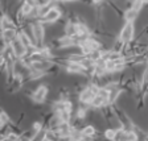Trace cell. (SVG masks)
Returning <instances> with one entry per match:
<instances>
[{"label":"cell","instance_id":"cell-15","mask_svg":"<svg viewBox=\"0 0 148 141\" xmlns=\"http://www.w3.org/2000/svg\"><path fill=\"white\" fill-rule=\"evenodd\" d=\"M85 58H86V55L81 53V54H71V55H69L68 61L70 62V63H81V62H82Z\"/></svg>","mask_w":148,"mask_h":141},{"label":"cell","instance_id":"cell-23","mask_svg":"<svg viewBox=\"0 0 148 141\" xmlns=\"http://www.w3.org/2000/svg\"><path fill=\"white\" fill-rule=\"evenodd\" d=\"M56 1H58V0H49V3H53V4H54Z\"/></svg>","mask_w":148,"mask_h":141},{"label":"cell","instance_id":"cell-18","mask_svg":"<svg viewBox=\"0 0 148 141\" xmlns=\"http://www.w3.org/2000/svg\"><path fill=\"white\" fill-rule=\"evenodd\" d=\"M116 132H118V129H108V131H106V133H105L106 138H108V140H115Z\"/></svg>","mask_w":148,"mask_h":141},{"label":"cell","instance_id":"cell-20","mask_svg":"<svg viewBox=\"0 0 148 141\" xmlns=\"http://www.w3.org/2000/svg\"><path fill=\"white\" fill-rule=\"evenodd\" d=\"M56 132V131H54ZM53 131H46V136H45V140H53L56 138V133Z\"/></svg>","mask_w":148,"mask_h":141},{"label":"cell","instance_id":"cell-8","mask_svg":"<svg viewBox=\"0 0 148 141\" xmlns=\"http://www.w3.org/2000/svg\"><path fill=\"white\" fill-rule=\"evenodd\" d=\"M16 38H17V33H16L15 29H5V31H3V42L11 45Z\"/></svg>","mask_w":148,"mask_h":141},{"label":"cell","instance_id":"cell-12","mask_svg":"<svg viewBox=\"0 0 148 141\" xmlns=\"http://www.w3.org/2000/svg\"><path fill=\"white\" fill-rule=\"evenodd\" d=\"M122 92V89H114V90H110V94H108V99H107V104H112L115 100L118 99L119 94Z\"/></svg>","mask_w":148,"mask_h":141},{"label":"cell","instance_id":"cell-9","mask_svg":"<svg viewBox=\"0 0 148 141\" xmlns=\"http://www.w3.org/2000/svg\"><path fill=\"white\" fill-rule=\"evenodd\" d=\"M66 70L69 73H74V74H86V71H87L86 67H83L81 63H70V62H69Z\"/></svg>","mask_w":148,"mask_h":141},{"label":"cell","instance_id":"cell-3","mask_svg":"<svg viewBox=\"0 0 148 141\" xmlns=\"http://www.w3.org/2000/svg\"><path fill=\"white\" fill-rule=\"evenodd\" d=\"M32 32H33V38L37 44H42L44 41V25L41 21H36L32 25Z\"/></svg>","mask_w":148,"mask_h":141},{"label":"cell","instance_id":"cell-13","mask_svg":"<svg viewBox=\"0 0 148 141\" xmlns=\"http://www.w3.org/2000/svg\"><path fill=\"white\" fill-rule=\"evenodd\" d=\"M138 17V11H135L134 8H130L124 12V20L126 21H134Z\"/></svg>","mask_w":148,"mask_h":141},{"label":"cell","instance_id":"cell-11","mask_svg":"<svg viewBox=\"0 0 148 141\" xmlns=\"http://www.w3.org/2000/svg\"><path fill=\"white\" fill-rule=\"evenodd\" d=\"M33 9H34V7L32 5V4H29V3H27V1H25L24 4H21L20 15H21V16H29V15H32Z\"/></svg>","mask_w":148,"mask_h":141},{"label":"cell","instance_id":"cell-17","mask_svg":"<svg viewBox=\"0 0 148 141\" xmlns=\"http://www.w3.org/2000/svg\"><path fill=\"white\" fill-rule=\"evenodd\" d=\"M144 0H134L132 1V5H131V8H134L135 11H140V9L143 8V5H144Z\"/></svg>","mask_w":148,"mask_h":141},{"label":"cell","instance_id":"cell-10","mask_svg":"<svg viewBox=\"0 0 148 141\" xmlns=\"http://www.w3.org/2000/svg\"><path fill=\"white\" fill-rule=\"evenodd\" d=\"M106 104H107V99L103 98V96L99 95V94H97L95 98L92 99V101H91V106L94 108H101V107H103V106H106Z\"/></svg>","mask_w":148,"mask_h":141},{"label":"cell","instance_id":"cell-6","mask_svg":"<svg viewBox=\"0 0 148 141\" xmlns=\"http://www.w3.org/2000/svg\"><path fill=\"white\" fill-rule=\"evenodd\" d=\"M95 92H94V90L91 89V87H87V89H85L82 92H81L79 95V100L82 101V103H86V104H90L91 106V101L92 99L95 98Z\"/></svg>","mask_w":148,"mask_h":141},{"label":"cell","instance_id":"cell-22","mask_svg":"<svg viewBox=\"0 0 148 141\" xmlns=\"http://www.w3.org/2000/svg\"><path fill=\"white\" fill-rule=\"evenodd\" d=\"M60 1H64V3H73L75 0H60Z\"/></svg>","mask_w":148,"mask_h":141},{"label":"cell","instance_id":"cell-19","mask_svg":"<svg viewBox=\"0 0 148 141\" xmlns=\"http://www.w3.org/2000/svg\"><path fill=\"white\" fill-rule=\"evenodd\" d=\"M0 119H1V125L9 123V117H8V115H7L5 112H1V115H0Z\"/></svg>","mask_w":148,"mask_h":141},{"label":"cell","instance_id":"cell-24","mask_svg":"<svg viewBox=\"0 0 148 141\" xmlns=\"http://www.w3.org/2000/svg\"><path fill=\"white\" fill-rule=\"evenodd\" d=\"M144 3H148V0H144Z\"/></svg>","mask_w":148,"mask_h":141},{"label":"cell","instance_id":"cell-16","mask_svg":"<svg viewBox=\"0 0 148 141\" xmlns=\"http://www.w3.org/2000/svg\"><path fill=\"white\" fill-rule=\"evenodd\" d=\"M82 133H83V137H90V136H94L95 135V128L91 125H87L82 129Z\"/></svg>","mask_w":148,"mask_h":141},{"label":"cell","instance_id":"cell-7","mask_svg":"<svg viewBox=\"0 0 148 141\" xmlns=\"http://www.w3.org/2000/svg\"><path fill=\"white\" fill-rule=\"evenodd\" d=\"M17 38L18 41L23 44V45L27 48V49H31V48H33V44H32V40L33 38H31V36L27 33V32H18L17 33Z\"/></svg>","mask_w":148,"mask_h":141},{"label":"cell","instance_id":"cell-2","mask_svg":"<svg viewBox=\"0 0 148 141\" xmlns=\"http://www.w3.org/2000/svg\"><path fill=\"white\" fill-rule=\"evenodd\" d=\"M60 17H61V12H60V9L56 8V7H53V8L50 9L46 15H44L42 17H40V21L42 22V24H48V22L57 21Z\"/></svg>","mask_w":148,"mask_h":141},{"label":"cell","instance_id":"cell-4","mask_svg":"<svg viewBox=\"0 0 148 141\" xmlns=\"http://www.w3.org/2000/svg\"><path fill=\"white\" fill-rule=\"evenodd\" d=\"M12 49H13V53H15V55H16V58L17 59H23L27 55V52H28V49L25 48L24 45H23L20 41H18V38H16L15 41H13L12 44Z\"/></svg>","mask_w":148,"mask_h":141},{"label":"cell","instance_id":"cell-14","mask_svg":"<svg viewBox=\"0 0 148 141\" xmlns=\"http://www.w3.org/2000/svg\"><path fill=\"white\" fill-rule=\"evenodd\" d=\"M5 29H15V25L12 24V21L7 17L5 15L1 17V31H5Z\"/></svg>","mask_w":148,"mask_h":141},{"label":"cell","instance_id":"cell-1","mask_svg":"<svg viewBox=\"0 0 148 141\" xmlns=\"http://www.w3.org/2000/svg\"><path fill=\"white\" fill-rule=\"evenodd\" d=\"M134 37V22L132 21H126V25L123 27L122 32H120V41L123 44H128Z\"/></svg>","mask_w":148,"mask_h":141},{"label":"cell","instance_id":"cell-21","mask_svg":"<svg viewBox=\"0 0 148 141\" xmlns=\"http://www.w3.org/2000/svg\"><path fill=\"white\" fill-rule=\"evenodd\" d=\"M7 140H9V141H17L18 140V136L17 135H15V133H8V135H7Z\"/></svg>","mask_w":148,"mask_h":141},{"label":"cell","instance_id":"cell-5","mask_svg":"<svg viewBox=\"0 0 148 141\" xmlns=\"http://www.w3.org/2000/svg\"><path fill=\"white\" fill-rule=\"evenodd\" d=\"M46 94H48V87L46 86L37 87V90L33 92V95H32V100L34 103H42L46 98Z\"/></svg>","mask_w":148,"mask_h":141}]
</instances>
